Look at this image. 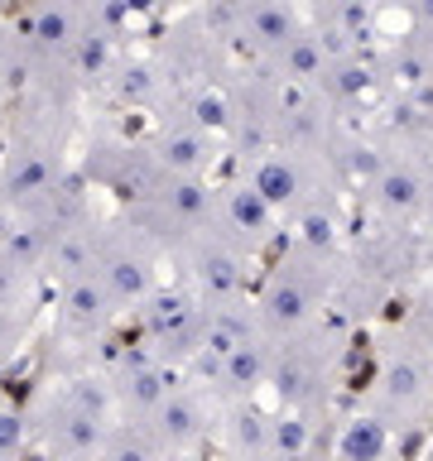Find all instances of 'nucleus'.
Returning a JSON list of instances; mask_svg holds the SVG:
<instances>
[{"mask_svg":"<svg viewBox=\"0 0 433 461\" xmlns=\"http://www.w3.org/2000/svg\"><path fill=\"white\" fill-rule=\"evenodd\" d=\"M14 442H20V423H14V418H0V452L14 447Z\"/></svg>","mask_w":433,"mask_h":461,"instance_id":"nucleus-12","label":"nucleus"},{"mask_svg":"<svg viewBox=\"0 0 433 461\" xmlns=\"http://www.w3.org/2000/svg\"><path fill=\"white\" fill-rule=\"evenodd\" d=\"M226 375H231V384H255L260 380V356L236 346V351L226 356Z\"/></svg>","mask_w":433,"mask_h":461,"instance_id":"nucleus-7","label":"nucleus"},{"mask_svg":"<svg viewBox=\"0 0 433 461\" xmlns=\"http://www.w3.org/2000/svg\"><path fill=\"white\" fill-rule=\"evenodd\" d=\"M144 284H150V274H144L140 259H115V265H111V288H115V298H140Z\"/></svg>","mask_w":433,"mask_h":461,"instance_id":"nucleus-2","label":"nucleus"},{"mask_svg":"<svg viewBox=\"0 0 433 461\" xmlns=\"http://www.w3.org/2000/svg\"><path fill=\"white\" fill-rule=\"evenodd\" d=\"M115 461H150V456H144V452H121Z\"/></svg>","mask_w":433,"mask_h":461,"instance_id":"nucleus-14","label":"nucleus"},{"mask_svg":"<svg viewBox=\"0 0 433 461\" xmlns=\"http://www.w3.org/2000/svg\"><path fill=\"white\" fill-rule=\"evenodd\" d=\"M381 447H385V432L375 423H356L352 432H346V456H352V461H375V456H381Z\"/></svg>","mask_w":433,"mask_h":461,"instance_id":"nucleus-5","label":"nucleus"},{"mask_svg":"<svg viewBox=\"0 0 433 461\" xmlns=\"http://www.w3.org/2000/svg\"><path fill=\"white\" fill-rule=\"evenodd\" d=\"M270 312L280 317V322H299V317L309 312V298H303V288H299V284H274Z\"/></svg>","mask_w":433,"mask_h":461,"instance_id":"nucleus-6","label":"nucleus"},{"mask_svg":"<svg viewBox=\"0 0 433 461\" xmlns=\"http://www.w3.org/2000/svg\"><path fill=\"white\" fill-rule=\"evenodd\" d=\"M39 34H43V39H63V34H68V20H63V14H43V20H39Z\"/></svg>","mask_w":433,"mask_h":461,"instance_id":"nucleus-11","label":"nucleus"},{"mask_svg":"<svg viewBox=\"0 0 433 461\" xmlns=\"http://www.w3.org/2000/svg\"><path fill=\"white\" fill-rule=\"evenodd\" d=\"M173 202H179V207H183V212H198V207H202V197H198V187H179V197H173Z\"/></svg>","mask_w":433,"mask_h":461,"instance_id":"nucleus-13","label":"nucleus"},{"mask_svg":"<svg viewBox=\"0 0 433 461\" xmlns=\"http://www.w3.org/2000/svg\"><path fill=\"white\" fill-rule=\"evenodd\" d=\"M385 197L400 202V207H410V202H414V183H410V178H390V183H385Z\"/></svg>","mask_w":433,"mask_h":461,"instance_id":"nucleus-10","label":"nucleus"},{"mask_svg":"<svg viewBox=\"0 0 433 461\" xmlns=\"http://www.w3.org/2000/svg\"><path fill=\"white\" fill-rule=\"evenodd\" d=\"M198 409L188 399H164L159 403V432H164L169 442H188V438H198Z\"/></svg>","mask_w":433,"mask_h":461,"instance_id":"nucleus-1","label":"nucleus"},{"mask_svg":"<svg viewBox=\"0 0 433 461\" xmlns=\"http://www.w3.org/2000/svg\"><path fill=\"white\" fill-rule=\"evenodd\" d=\"M169 164L193 168V164H198V144H193V140H173V144H169Z\"/></svg>","mask_w":433,"mask_h":461,"instance_id":"nucleus-9","label":"nucleus"},{"mask_svg":"<svg viewBox=\"0 0 433 461\" xmlns=\"http://www.w3.org/2000/svg\"><path fill=\"white\" fill-rule=\"evenodd\" d=\"M255 193L265 202H289V197H294V173H289L284 164H265V168H260V178H255Z\"/></svg>","mask_w":433,"mask_h":461,"instance_id":"nucleus-4","label":"nucleus"},{"mask_svg":"<svg viewBox=\"0 0 433 461\" xmlns=\"http://www.w3.org/2000/svg\"><path fill=\"white\" fill-rule=\"evenodd\" d=\"M101 303H106V298H101V288H97L92 279H82V284L68 294V308L78 312V317H97V312H101Z\"/></svg>","mask_w":433,"mask_h":461,"instance_id":"nucleus-8","label":"nucleus"},{"mask_svg":"<svg viewBox=\"0 0 433 461\" xmlns=\"http://www.w3.org/2000/svg\"><path fill=\"white\" fill-rule=\"evenodd\" d=\"M265 207H270V202L260 197L255 187H251V193H236V197H231V216H236V226H245V230H265V221H270Z\"/></svg>","mask_w":433,"mask_h":461,"instance_id":"nucleus-3","label":"nucleus"}]
</instances>
